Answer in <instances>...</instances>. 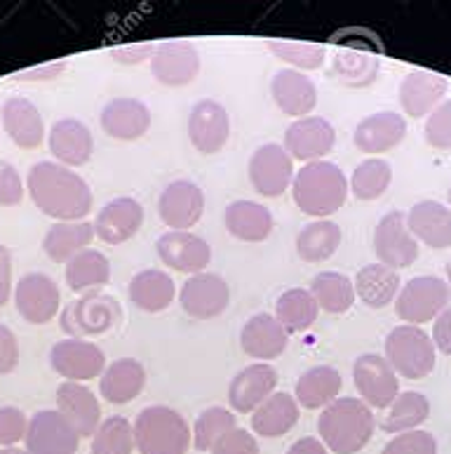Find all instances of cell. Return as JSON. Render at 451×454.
<instances>
[{
    "label": "cell",
    "mask_w": 451,
    "mask_h": 454,
    "mask_svg": "<svg viewBox=\"0 0 451 454\" xmlns=\"http://www.w3.org/2000/svg\"><path fill=\"white\" fill-rule=\"evenodd\" d=\"M381 454H438V441L428 431H407L398 434Z\"/></svg>",
    "instance_id": "681fc988"
},
{
    "label": "cell",
    "mask_w": 451,
    "mask_h": 454,
    "mask_svg": "<svg viewBox=\"0 0 451 454\" xmlns=\"http://www.w3.org/2000/svg\"><path fill=\"white\" fill-rule=\"evenodd\" d=\"M449 287L438 276H416L400 287L395 311L409 325L431 323L449 306Z\"/></svg>",
    "instance_id": "52a82bcc"
},
{
    "label": "cell",
    "mask_w": 451,
    "mask_h": 454,
    "mask_svg": "<svg viewBox=\"0 0 451 454\" xmlns=\"http://www.w3.org/2000/svg\"><path fill=\"white\" fill-rule=\"evenodd\" d=\"M179 304L191 318L212 320L229 309L230 287L216 273H198L182 285Z\"/></svg>",
    "instance_id": "5bb4252c"
},
{
    "label": "cell",
    "mask_w": 451,
    "mask_h": 454,
    "mask_svg": "<svg viewBox=\"0 0 451 454\" xmlns=\"http://www.w3.org/2000/svg\"><path fill=\"white\" fill-rule=\"evenodd\" d=\"M341 387H344V380H341L338 370L330 365H317L299 377L294 398L306 410H320L338 398Z\"/></svg>",
    "instance_id": "8d00e7d4"
},
{
    "label": "cell",
    "mask_w": 451,
    "mask_h": 454,
    "mask_svg": "<svg viewBox=\"0 0 451 454\" xmlns=\"http://www.w3.org/2000/svg\"><path fill=\"white\" fill-rule=\"evenodd\" d=\"M292 196L303 215L324 219L338 212L348 198V179L344 170L327 160L303 165L292 182Z\"/></svg>",
    "instance_id": "3957f363"
},
{
    "label": "cell",
    "mask_w": 451,
    "mask_h": 454,
    "mask_svg": "<svg viewBox=\"0 0 451 454\" xmlns=\"http://www.w3.org/2000/svg\"><path fill=\"white\" fill-rule=\"evenodd\" d=\"M158 212L165 226L172 231H189L198 224L205 212V193L189 179H176L160 193Z\"/></svg>",
    "instance_id": "ac0fdd59"
},
{
    "label": "cell",
    "mask_w": 451,
    "mask_h": 454,
    "mask_svg": "<svg viewBox=\"0 0 451 454\" xmlns=\"http://www.w3.org/2000/svg\"><path fill=\"white\" fill-rule=\"evenodd\" d=\"M425 144L438 151L451 149V99H445L425 121Z\"/></svg>",
    "instance_id": "c3c4849f"
},
{
    "label": "cell",
    "mask_w": 451,
    "mask_h": 454,
    "mask_svg": "<svg viewBox=\"0 0 451 454\" xmlns=\"http://www.w3.org/2000/svg\"><path fill=\"white\" fill-rule=\"evenodd\" d=\"M57 410L78 431L81 438H92L101 419V405L97 395L81 381H64L57 388Z\"/></svg>",
    "instance_id": "603a6c76"
},
{
    "label": "cell",
    "mask_w": 451,
    "mask_h": 454,
    "mask_svg": "<svg viewBox=\"0 0 451 454\" xmlns=\"http://www.w3.org/2000/svg\"><path fill=\"white\" fill-rule=\"evenodd\" d=\"M19 365V341L7 325L0 323V374L14 372Z\"/></svg>",
    "instance_id": "db71d44e"
},
{
    "label": "cell",
    "mask_w": 451,
    "mask_h": 454,
    "mask_svg": "<svg viewBox=\"0 0 451 454\" xmlns=\"http://www.w3.org/2000/svg\"><path fill=\"white\" fill-rule=\"evenodd\" d=\"M407 226L416 240L432 250L451 247V207L438 200H421L407 212Z\"/></svg>",
    "instance_id": "f546056e"
},
{
    "label": "cell",
    "mask_w": 451,
    "mask_h": 454,
    "mask_svg": "<svg viewBox=\"0 0 451 454\" xmlns=\"http://www.w3.org/2000/svg\"><path fill=\"white\" fill-rule=\"evenodd\" d=\"M151 74L160 85L183 88L196 81L200 74V55L186 41L160 43L151 57Z\"/></svg>",
    "instance_id": "2e32d148"
},
{
    "label": "cell",
    "mask_w": 451,
    "mask_h": 454,
    "mask_svg": "<svg viewBox=\"0 0 451 454\" xmlns=\"http://www.w3.org/2000/svg\"><path fill=\"white\" fill-rule=\"evenodd\" d=\"M101 129L118 142H135L151 128V111L142 99L118 97L101 111Z\"/></svg>",
    "instance_id": "cb8c5ba5"
},
{
    "label": "cell",
    "mask_w": 451,
    "mask_h": 454,
    "mask_svg": "<svg viewBox=\"0 0 451 454\" xmlns=\"http://www.w3.org/2000/svg\"><path fill=\"white\" fill-rule=\"evenodd\" d=\"M61 292L45 273H27L14 287V306L31 325H45L59 313Z\"/></svg>",
    "instance_id": "4fadbf2b"
},
{
    "label": "cell",
    "mask_w": 451,
    "mask_h": 454,
    "mask_svg": "<svg viewBox=\"0 0 451 454\" xmlns=\"http://www.w3.org/2000/svg\"><path fill=\"white\" fill-rule=\"evenodd\" d=\"M268 48L280 59L290 61L299 68H320L324 61L323 45H310V43H292V41H270Z\"/></svg>",
    "instance_id": "7dc6e473"
},
{
    "label": "cell",
    "mask_w": 451,
    "mask_h": 454,
    "mask_svg": "<svg viewBox=\"0 0 451 454\" xmlns=\"http://www.w3.org/2000/svg\"><path fill=\"white\" fill-rule=\"evenodd\" d=\"M212 454H259V442L245 428H233L212 448Z\"/></svg>",
    "instance_id": "f5cc1de1"
},
{
    "label": "cell",
    "mask_w": 451,
    "mask_h": 454,
    "mask_svg": "<svg viewBox=\"0 0 451 454\" xmlns=\"http://www.w3.org/2000/svg\"><path fill=\"white\" fill-rule=\"evenodd\" d=\"M447 198H449V205H451V186H449V191H447Z\"/></svg>",
    "instance_id": "6125c7cd"
},
{
    "label": "cell",
    "mask_w": 451,
    "mask_h": 454,
    "mask_svg": "<svg viewBox=\"0 0 451 454\" xmlns=\"http://www.w3.org/2000/svg\"><path fill=\"white\" fill-rule=\"evenodd\" d=\"M310 294L315 297L317 306L327 313L341 316L355 304V285L346 273L323 271L310 283Z\"/></svg>",
    "instance_id": "ab89813d"
},
{
    "label": "cell",
    "mask_w": 451,
    "mask_h": 454,
    "mask_svg": "<svg viewBox=\"0 0 451 454\" xmlns=\"http://www.w3.org/2000/svg\"><path fill=\"white\" fill-rule=\"evenodd\" d=\"M59 320L61 330L74 340L97 337L121 323V304L106 292H85L61 311Z\"/></svg>",
    "instance_id": "8992f818"
},
{
    "label": "cell",
    "mask_w": 451,
    "mask_h": 454,
    "mask_svg": "<svg viewBox=\"0 0 451 454\" xmlns=\"http://www.w3.org/2000/svg\"><path fill=\"white\" fill-rule=\"evenodd\" d=\"M250 182L256 193L263 198L283 196L287 186L294 182L292 156L280 144H263L250 158Z\"/></svg>",
    "instance_id": "7c38bea8"
},
{
    "label": "cell",
    "mask_w": 451,
    "mask_h": 454,
    "mask_svg": "<svg viewBox=\"0 0 451 454\" xmlns=\"http://www.w3.org/2000/svg\"><path fill=\"white\" fill-rule=\"evenodd\" d=\"M146 387V370L136 358H118L106 365L101 374L99 391L101 398L111 405H125L135 400Z\"/></svg>",
    "instance_id": "4dcf8cb0"
},
{
    "label": "cell",
    "mask_w": 451,
    "mask_h": 454,
    "mask_svg": "<svg viewBox=\"0 0 451 454\" xmlns=\"http://www.w3.org/2000/svg\"><path fill=\"white\" fill-rule=\"evenodd\" d=\"M317 313H320V306H317L315 297L303 287H292V290L283 292L276 301V318L287 333L301 334L310 330L315 325Z\"/></svg>",
    "instance_id": "f35d334b"
},
{
    "label": "cell",
    "mask_w": 451,
    "mask_h": 454,
    "mask_svg": "<svg viewBox=\"0 0 451 454\" xmlns=\"http://www.w3.org/2000/svg\"><path fill=\"white\" fill-rule=\"evenodd\" d=\"M290 333L277 323L276 316L270 313H256L245 323L240 333V346L243 351L254 360H276L287 351Z\"/></svg>",
    "instance_id": "4316f807"
},
{
    "label": "cell",
    "mask_w": 451,
    "mask_h": 454,
    "mask_svg": "<svg viewBox=\"0 0 451 454\" xmlns=\"http://www.w3.org/2000/svg\"><path fill=\"white\" fill-rule=\"evenodd\" d=\"M111 280V262L99 250H82L66 264V285L74 292H92Z\"/></svg>",
    "instance_id": "60d3db41"
},
{
    "label": "cell",
    "mask_w": 451,
    "mask_h": 454,
    "mask_svg": "<svg viewBox=\"0 0 451 454\" xmlns=\"http://www.w3.org/2000/svg\"><path fill=\"white\" fill-rule=\"evenodd\" d=\"M155 250L167 269L191 273V276L205 273L212 262V247L207 245V240H202L200 236L189 233V231H169L158 238Z\"/></svg>",
    "instance_id": "e0dca14e"
},
{
    "label": "cell",
    "mask_w": 451,
    "mask_h": 454,
    "mask_svg": "<svg viewBox=\"0 0 451 454\" xmlns=\"http://www.w3.org/2000/svg\"><path fill=\"white\" fill-rule=\"evenodd\" d=\"M299 421V403L292 394H273L252 412V428L261 438H280Z\"/></svg>",
    "instance_id": "836d02e7"
},
{
    "label": "cell",
    "mask_w": 451,
    "mask_h": 454,
    "mask_svg": "<svg viewBox=\"0 0 451 454\" xmlns=\"http://www.w3.org/2000/svg\"><path fill=\"white\" fill-rule=\"evenodd\" d=\"M378 68H381L378 59H374L371 55H364V52H353V50L338 52L337 59H334V74L341 78V82L351 85V88L371 85L377 81Z\"/></svg>",
    "instance_id": "bcb514c9"
},
{
    "label": "cell",
    "mask_w": 451,
    "mask_h": 454,
    "mask_svg": "<svg viewBox=\"0 0 451 454\" xmlns=\"http://www.w3.org/2000/svg\"><path fill=\"white\" fill-rule=\"evenodd\" d=\"M341 229L338 224L330 222V219H317L310 222L308 226H303L297 236V252L299 257L308 264H323L330 257H334V252L341 245Z\"/></svg>",
    "instance_id": "74e56055"
},
{
    "label": "cell",
    "mask_w": 451,
    "mask_h": 454,
    "mask_svg": "<svg viewBox=\"0 0 451 454\" xmlns=\"http://www.w3.org/2000/svg\"><path fill=\"white\" fill-rule=\"evenodd\" d=\"M24 445L28 454H75L81 435L59 410H41L28 419Z\"/></svg>",
    "instance_id": "30bf717a"
},
{
    "label": "cell",
    "mask_w": 451,
    "mask_h": 454,
    "mask_svg": "<svg viewBox=\"0 0 451 454\" xmlns=\"http://www.w3.org/2000/svg\"><path fill=\"white\" fill-rule=\"evenodd\" d=\"M27 189L35 207L57 222H82L92 212L88 182L59 163L43 160L31 165Z\"/></svg>",
    "instance_id": "6da1fadb"
},
{
    "label": "cell",
    "mask_w": 451,
    "mask_h": 454,
    "mask_svg": "<svg viewBox=\"0 0 451 454\" xmlns=\"http://www.w3.org/2000/svg\"><path fill=\"white\" fill-rule=\"evenodd\" d=\"M193 442L182 414L165 405L146 407L135 421V445L139 454H186Z\"/></svg>",
    "instance_id": "277c9868"
},
{
    "label": "cell",
    "mask_w": 451,
    "mask_h": 454,
    "mask_svg": "<svg viewBox=\"0 0 451 454\" xmlns=\"http://www.w3.org/2000/svg\"><path fill=\"white\" fill-rule=\"evenodd\" d=\"M230 137V115L214 99H200L189 114V139L200 153L212 156L226 146Z\"/></svg>",
    "instance_id": "d6986e66"
},
{
    "label": "cell",
    "mask_w": 451,
    "mask_h": 454,
    "mask_svg": "<svg viewBox=\"0 0 451 454\" xmlns=\"http://www.w3.org/2000/svg\"><path fill=\"white\" fill-rule=\"evenodd\" d=\"M50 365L66 381L95 380L106 370V356L88 340H61L50 348Z\"/></svg>",
    "instance_id": "8fae6325"
},
{
    "label": "cell",
    "mask_w": 451,
    "mask_h": 454,
    "mask_svg": "<svg viewBox=\"0 0 451 454\" xmlns=\"http://www.w3.org/2000/svg\"><path fill=\"white\" fill-rule=\"evenodd\" d=\"M393 182V168L381 158H367L351 176V191L357 200H377Z\"/></svg>",
    "instance_id": "7bdbcfd3"
},
{
    "label": "cell",
    "mask_w": 451,
    "mask_h": 454,
    "mask_svg": "<svg viewBox=\"0 0 451 454\" xmlns=\"http://www.w3.org/2000/svg\"><path fill=\"white\" fill-rule=\"evenodd\" d=\"M270 95L276 99L277 109L294 118H306L317 104L315 82L297 68L277 71L270 82Z\"/></svg>",
    "instance_id": "f1b7e54d"
},
{
    "label": "cell",
    "mask_w": 451,
    "mask_h": 454,
    "mask_svg": "<svg viewBox=\"0 0 451 454\" xmlns=\"http://www.w3.org/2000/svg\"><path fill=\"white\" fill-rule=\"evenodd\" d=\"M144 224V207L135 198H113L95 219V236L106 245L132 240Z\"/></svg>",
    "instance_id": "44dd1931"
},
{
    "label": "cell",
    "mask_w": 451,
    "mask_h": 454,
    "mask_svg": "<svg viewBox=\"0 0 451 454\" xmlns=\"http://www.w3.org/2000/svg\"><path fill=\"white\" fill-rule=\"evenodd\" d=\"M155 50L151 48V45H139V48L135 50H118L115 52V57L122 61V64H139V61H144L146 57H153Z\"/></svg>",
    "instance_id": "680465c9"
},
{
    "label": "cell",
    "mask_w": 451,
    "mask_h": 454,
    "mask_svg": "<svg viewBox=\"0 0 451 454\" xmlns=\"http://www.w3.org/2000/svg\"><path fill=\"white\" fill-rule=\"evenodd\" d=\"M287 454H330L327 448H324L323 441H317V438H301L287 450Z\"/></svg>",
    "instance_id": "6f0895ef"
},
{
    "label": "cell",
    "mask_w": 451,
    "mask_h": 454,
    "mask_svg": "<svg viewBox=\"0 0 451 454\" xmlns=\"http://www.w3.org/2000/svg\"><path fill=\"white\" fill-rule=\"evenodd\" d=\"M353 381L360 398L374 410H385L400 395L398 374L378 353H362L353 363Z\"/></svg>",
    "instance_id": "ba28073f"
},
{
    "label": "cell",
    "mask_w": 451,
    "mask_h": 454,
    "mask_svg": "<svg viewBox=\"0 0 451 454\" xmlns=\"http://www.w3.org/2000/svg\"><path fill=\"white\" fill-rule=\"evenodd\" d=\"M353 285H355V294L362 299L364 304L371 306V309H384L398 299L402 280H400V273L395 269L377 262V264L362 266L357 271Z\"/></svg>",
    "instance_id": "e575fe53"
},
{
    "label": "cell",
    "mask_w": 451,
    "mask_h": 454,
    "mask_svg": "<svg viewBox=\"0 0 451 454\" xmlns=\"http://www.w3.org/2000/svg\"><path fill=\"white\" fill-rule=\"evenodd\" d=\"M95 240V224L88 222H57L43 238V250L54 264H68L75 254L88 250Z\"/></svg>",
    "instance_id": "d6a6232c"
},
{
    "label": "cell",
    "mask_w": 451,
    "mask_h": 454,
    "mask_svg": "<svg viewBox=\"0 0 451 454\" xmlns=\"http://www.w3.org/2000/svg\"><path fill=\"white\" fill-rule=\"evenodd\" d=\"M435 344L418 325H400L385 337V360L404 380H424L435 370Z\"/></svg>",
    "instance_id": "5b68a950"
},
{
    "label": "cell",
    "mask_w": 451,
    "mask_h": 454,
    "mask_svg": "<svg viewBox=\"0 0 451 454\" xmlns=\"http://www.w3.org/2000/svg\"><path fill=\"white\" fill-rule=\"evenodd\" d=\"M3 129L14 146L24 151L38 149L45 139V122L41 111L27 97H10L3 104Z\"/></svg>",
    "instance_id": "83f0119b"
},
{
    "label": "cell",
    "mask_w": 451,
    "mask_h": 454,
    "mask_svg": "<svg viewBox=\"0 0 451 454\" xmlns=\"http://www.w3.org/2000/svg\"><path fill=\"white\" fill-rule=\"evenodd\" d=\"M129 301L146 313L165 311L176 294L175 280L169 278V273L158 271V269H146L139 271L135 278L129 280Z\"/></svg>",
    "instance_id": "d590c367"
},
{
    "label": "cell",
    "mask_w": 451,
    "mask_h": 454,
    "mask_svg": "<svg viewBox=\"0 0 451 454\" xmlns=\"http://www.w3.org/2000/svg\"><path fill=\"white\" fill-rule=\"evenodd\" d=\"M407 137V121L395 111H378L367 115L355 128L353 142L367 156H378L385 151H393L404 142Z\"/></svg>",
    "instance_id": "d4e9b609"
},
{
    "label": "cell",
    "mask_w": 451,
    "mask_h": 454,
    "mask_svg": "<svg viewBox=\"0 0 451 454\" xmlns=\"http://www.w3.org/2000/svg\"><path fill=\"white\" fill-rule=\"evenodd\" d=\"M431 414V400L418 391H404L393 400L384 419V431L398 435L407 431H416Z\"/></svg>",
    "instance_id": "b9f144b4"
},
{
    "label": "cell",
    "mask_w": 451,
    "mask_h": 454,
    "mask_svg": "<svg viewBox=\"0 0 451 454\" xmlns=\"http://www.w3.org/2000/svg\"><path fill=\"white\" fill-rule=\"evenodd\" d=\"M277 372L268 363H256L245 367L233 377L229 387V403L236 412H254L263 400L276 394Z\"/></svg>",
    "instance_id": "484cf974"
},
{
    "label": "cell",
    "mask_w": 451,
    "mask_h": 454,
    "mask_svg": "<svg viewBox=\"0 0 451 454\" xmlns=\"http://www.w3.org/2000/svg\"><path fill=\"white\" fill-rule=\"evenodd\" d=\"M135 448V427L121 414L101 421L92 435V454H132Z\"/></svg>",
    "instance_id": "ee69618b"
},
{
    "label": "cell",
    "mask_w": 451,
    "mask_h": 454,
    "mask_svg": "<svg viewBox=\"0 0 451 454\" xmlns=\"http://www.w3.org/2000/svg\"><path fill=\"white\" fill-rule=\"evenodd\" d=\"M226 229L243 243H263L273 233V215L266 205L254 200H236L223 215Z\"/></svg>",
    "instance_id": "1f68e13d"
},
{
    "label": "cell",
    "mask_w": 451,
    "mask_h": 454,
    "mask_svg": "<svg viewBox=\"0 0 451 454\" xmlns=\"http://www.w3.org/2000/svg\"><path fill=\"white\" fill-rule=\"evenodd\" d=\"M447 90H449V82L445 75L416 68L404 75V81L400 82V106L411 118H424L445 102Z\"/></svg>",
    "instance_id": "ffe728a7"
},
{
    "label": "cell",
    "mask_w": 451,
    "mask_h": 454,
    "mask_svg": "<svg viewBox=\"0 0 451 454\" xmlns=\"http://www.w3.org/2000/svg\"><path fill=\"white\" fill-rule=\"evenodd\" d=\"M24 200V184L14 165L0 160V205L14 207Z\"/></svg>",
    "instance_id": "816d5d0a"
},
{
    "label": "cell",
    "mask_w": 451,
    "mask_h": 454,
    "mask_svg": "<svg viewBox=\"0 0 451 454\" xmlns=\"http://www.w3.org/2000/svg\"><path fill=\"white\" fill-rule=\"evenodd\" d=\"M233 428H236V414L230 410H226V407H207L198 417L196 428H193V445L200 452H207V450L212 452L216 442Z\"/></svg>",
    "instance_id": "f6af8a7d"
},
{
    "label": "cell",
    "mask_w": 451,
    "mask_h": 454,
    "mask_svg": "<svg viewBox=\"0 0 451 454\" xmlns=\"http://www.w3.org/2000/svg\"><path fill=\"white\" fill-rule=\"evenodd\" d=\"M377 428L371 407L364 400L341 398L324 407L317 419V431L324 448L337 454H357L369 445Z\"/></svg>",
    "instance_id": "7a4b0ae2"
},
{
    "label": "cell",
    "mask_w": 451,
    "mask_h": 454,
    "mask_svg": "<svg viewBox=\"0 0 451 454\" xmlns=\"http://www.w3.org/2000/svg\"><path fill=\"white\" fill-rule=\"evenodd\" d=\"M447 287H449V294H451V262L447 264Z\"/></svg>",
    "instance_id": "94428289"
},
{
    "label": "cell",
    "mask_w": 451,
    "mask_h": 454,
    "mask_svg": "<svg viewBox=\"0 0 451 454\" xmlns=\"http://www.w3.org/2000/svg\"><path fill=\"white\" fill-rule=\"evenodd\" d=\"M12 294V254L5 245H0V309L10 301Z\"/></svg>",
    "instance_id": "9f6ffc18"
},
{
    "label": "cell",
    "mask_w": 451,
    "mask_h": 454,
    "mask_svg": "<svg viewBox=\"0 0 451 454\" xmlns=\"http://www.w3.org/2000/svg\"><path fill=\"white\" fill-rule=\"evenodd\" d=\"M50 153L64 168H81L88 165L95 153V137L85 122L75 118H61L50 129Z\"/></svg>",
    "instance_id": "7402d4cb"
},
{
    "label": "cell",
    "mask_w": 451,
    "mask_h": 454,
    "mask_svg": "<svg viewBox=\"0 0 451 454\" xmlns=\"http://www.w3.org/2000/svg\"><path fill=\"white\" fill-rule=\"evenodd\" d=\"M432 344H435V348L445 353V356H451V306H447L445 311L435 318V325H432Z\"/></svg>",
    "instance_id": "11a10c76"
},
{
    "label": "cell",
    "mask_w": 451,
    "mask_h": 454,
    "mask_svg": "<svg viewBox=\"0 0 451 454\" xmlns=\"http://www.w3.org/2000/svg\"><path fill=\"white\" fill-rule=\"evenodd\" d=\"M28 428V417L19 407L0 405V448H14L24 441Z\"/></svg>",
    "instance_id": "f907efd6"
},
{
    "label": "cell",
    "mask_w": 451,
    "mask_h": 454,
    "mask_svg": "<svg viewBox=\"0 0 451 454\" xmlns=\"http://www.w3.org/2000/svg\"><path fill=\"white\" fill-rule=\"evenodd\" d=\"M0 454H28V452L19 448H0Z\"/></svg>",
    "instance_id": "91938a15"
},
{
    "label": "cell",
    "mask_w": 451,
    "mask_h": 454,
    "mask_svg": "<svg viewBox=\"0 0 451 454\" xmlns=\"http://www.w3.org/2000/svg\"><path fill=\"white\" fill-rule=\"evenodd\" d=\"M337 129L323 115H306L299 118L284 132V151L301 163H315L323 160L334 149Z\"/></svg>",
    "instance_id": "9a60e30c"
},
{
    "label": "cell",
    "mask_w": 451,
    "mask_h": 454,
    "mask_svg": "<svg viewBox=\"0 0 451 454\" xmlns=\"http://www.w3.org/2000/svg\"><path fill=\"white\" fill-rule=\"evenodd\" d=\"M374 254L378 264L391 266V269H407L418 259V240L409 233L407 215L393 210L381 217L374 229Z\"/></svg>",
    "instance_id": "9c48e42d"
}]
</instances>
